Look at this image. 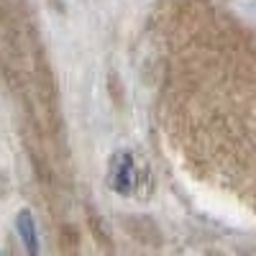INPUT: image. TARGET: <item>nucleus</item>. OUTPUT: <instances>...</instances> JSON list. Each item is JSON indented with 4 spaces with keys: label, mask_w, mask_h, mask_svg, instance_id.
Masks as SVG:
<instances>
[{
    "label": "nucleus",
    "mask_w": 256,
    "mask_h": 256,
    "mask_svg": "<svg viewBox=\"0 0 256 256\" xmlns=\"http://www.w3.org/2000/svg\"><path fill=\"white\" fill-rule=\"evenodd\" d=\"M120 226H123V230L128 233V236H131L136 244H141V246L159 248L164 244L162 228L156 226L154 218H148V216H123Z\"/></svg>",
    "instance_id": "obj_2"
},
{
    "label": "nucleus",
    "mask_w": 256,
    "mask_h": 256,
    "mask_svg": "<svg viewBox=\"0 0 256 256\" xmlns=\"http://www.w3.org/2000/svg\"><path fill=\"white\" fill-rule=\"evenodd\" d=\"M108 187L116 195H131L136 187V164L131 152H116L108 164Z\"/></svg>",
    "instance_id": "obj_1"
},
{
    "label": "nucleus",
    "mask_w": 256,
    "mask_h": 256,
    "mask_svg": "<svg viewBox=\"0 0 256 256\" xmlns=\"http://www.w3.org/2000/svg\"><path fill=\"white\" fill-rule=\"evenodd\" d=\"M16 233L20 244H24L26 254L28 256H41V248H38V230H36V220H34V212L31 210H18L16 216Z\"/></svg>",
    "instance_id": "obj_3"
}]
</instances>
